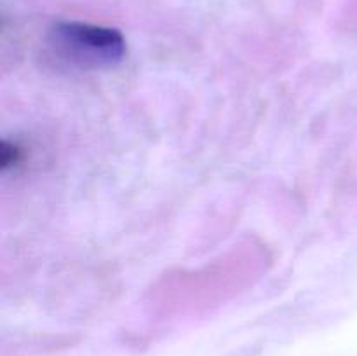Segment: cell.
<instances>
[{"instance_id":"6da1fadb","label":"cell","mask_w":357,"mask_h":356,"mask_svg":"<svg viewBox=\"0 0 357 356\" xmlns=\"http://www.w3.org/2000/svg\"><path fill=\"white\" fill-rule=\"evenodd\" d=\"M56 37L73 61L84 65H114L124 54V38L114 28L89 23H61Z\"/></svg>"}]
</instances>
